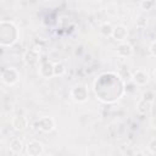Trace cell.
<instances>
[{"mask_svg": "<svg viewBox=\"0 0 156 156\" xmlns=\"http://www.w3.org/2000/svg\"><path fill=\"white\" fill-rule=\"evenodd\" d=\"M69 96L74 102L84 104L88 101V98H89L88 88L84 84H76L72 87V89L69 91Z\"/></svg>", "mask_w": 156, "mask_h": 156, "instance_id": "6da1fadb", "label": "cell"}, {"mask_svg": "<svg viewBox=\"0 0 156 156\" xmlns=\"http://www.w3.org/2000/svg\"><path fill=\"white\" fill-rule=\"evenodd\" d=\"M1 82L9 87L16 85L20 82V72L15 67H6L1 71Z\"/></svg>", "mask_w": 156, "mask_h": 156, "instance_id": "7a4b0ae2", "label": "cell"}, {"mask_svg": "<svg viewBox=\"0 0 156 156\" xmlns=\"http://www.w3.org/2000/svg\"><path fill=\"white\" fill-rule=\"evenodd\" d=\"M56 127V122L52 117H49V116H44V117H40L38 121H35L34 123V128L43 132V133H51Z\"/></svg>", "mask_w": 156, "mask_h": 156, "instance_id": "3957f363", "label": "cell"}, {"mask_svg": "<svg viewBox=\"0 0 156 156\" xmlns=\"http://www.w3.org/2000/svg\"><path fill=\"white\" fill-rule=\"evenodd\" d=\"M115 41H118V43H122V41H126V39L128 38V28L124 26V24H117L113 27V30H112V37H111Z\"/></svg>", "mask_w": 156, "mask_h": 156, "instance_id": "277c9868", "label": "cell"}, {"mask_svg": "<svg viewBox=\"0 0 156 156\" xmlns=\"http://www.w3.org/2000/svg\"><path fill=\"white\" fill-rule=\"evenodd\" d=\"M26 152L29 156H40L44 154V146L40 141L32 140L26 145Z\"/></svg>", "mask_w": 156, "mask_h": 156, "instance_id": "5b68a950", "label": "cell"}, {"mask_svg": "<svg viewBox=\"0 0 156 156\" xmlns=\"http://www.w3.org/2000/svg\"><path fill=\"white\" fill-rule=\"evenodd\" d=\"M39 57H40L39 51H37L35 49H29L23 54V62L27 66L33 67L39 62Z\"/></svg>", "mask_w": 156, "mask_h": 156, "instance_id": "8992f818", "label": "cell"}, {"mask_svg": "<svg viewBox=\"0 0 156 156\" xmlns=\"http://www.w3.org/2000/svg\"><path fill=\"white\" fill-rule=\"evenodd\" d=\"M147 80H149V76L144 69H136L132 73V82L135 85L143 87L147 83Z\"/></svg>", "mask_w": 156, "mask_h": 156, "instance_id": "52a82bcc", "label": "cell"}, {"mask_svg": "<svg viewBox=\"0 0 156 156\" xmlns=\"http://www.w3.org/2000/svg\"><path fill=\"white\" fill-rule=\"evenodd\" d=\"M39 76L45 79L54 77V63L50 61L41 62L39 66Z\"/></svg>", "mask_w": 156, "mask_h": 156, "instance_id": "ba28073f", "label": "cell"}, {"mask_svg": "<svg viewBox=\"0 0 156 156\" xmlns=\"http://www.w3.org/2000/svg\"><path fill=\"white\" fill-rule=\"evenodd\" d=\"M132 54H133V48H132V45L129 43L122 41V43H119L117 45V55L119 57H124L126 58V57L132 56Z\"/></svg>", "mask_w": 156, "mask_h": 156, "instance_id": "9c48e42d", "label": "cell"}, {"mask_svg": "<svg viewBox=\"0 0 156 156\" xmlns=\"http://www.w3.org/2000/svg\"><path fill=\"white\" fill-rule=\"evenodd\" d=\"M11 126L15 130H24L28 126V119L24 117V116H15L12 118V122H11Z\"/></svg>", "mask_w": 156, "mask_h": 156, "instance_id": "30bf717a", "label": "cell"}, {"mask_svg": "<svg viewBox=\"0 0 156 156\" xmlns=\"http://www.w3.org/2000/svg\"><path fill=\"white\" fill-rule=\"evenodd\" d=\"M112 30H113V26L110 22H104L100 24L99 27V33L101 37L104 38H110L112 37Z\"/></svg>", "mask_w": 156, "mask_h": 156, "instance_id": "8fae6325", "label": "cell"}, {"mask_svg": "<svg viewBox=\"0 0 156 156\" xmlns=\"http://www.w3.org/2000/svg\"><path fill=\"white\" fill-rule=\"evenodd\" d=\"M23 141L20 140V139H12L10 141V151L15 155H20L22 151H23Z\"/></svg>", "mask_w": 156, "mask_h": 156, "instance_id": "7c38bea8", "label": "cell"}, {"mask_svg": "<svg viewBox=\"0 0 156 156\" xmlns=\"http://www.w3.org/2000/svg\"><path fill=\"white\" fill-rule=\"evenodd\" d=\"M150 108H151V102H149V101H146V100H144V99H141V100L136 104V110H138V112L141 113V115L149 113Z\"/></svg>", "mask_w": 156, "mask_h": 156, "instance_id": "4fadbf2b", "label": "cell"}, {"mask_svg": "<svg viewBox=\"0 0 156 156\" xmlns=\"http://www.w3.org/2000/svg\"><path fill=\"white\" fill-rule=\"evenodd\" d=\"M66 73V66L62 62H55L54 63V76L55 77H61Z\"/></svg>", "mask_w": 156, "mask_h": 156, "instance_id": "5bb4252c", "label": "cell"}, {"mask_svg": "<svg viewBox=\"0 0 156 156\" xmlns=\"http://www.w3.org/2000/svg\"><path fill=\"white\" fill-rule=\"evenodd\" d=\"M140 7L144 11H150L155 7V1L154 0H144L140 2Z\"/></svg>", "mask_w": 156, "mask_h": 156, "instance_id": "9a60e30c", "label": "cell"}, {"mask_svg": "<svg viewBox=\"0 0 156 156\" xmlns=\"http://www.w3.org/2000/svg\"><path fill=\"white\" fill-rule=\"evenodd\" d=\"M135 23H136V27H138V28L143 29V28H145V27L147 26V20H146V17H145V16L140 15V16H138V17H136Z\"/></svg>", "mask_w": 156, "mask_h": 156, "instance_id": "2e32d148", "label": "cell"}, {"mask_svg": "<svg viewBox=\"0 0 156 156\" xmlns=\"http://www.w3.org/2000/svg\"><path fill=\"white\" fill-rule=\"evenodd\" d=\"M141 99H144V100H146V101H149V102L152 104L155 101V93L152 90H146V91L143 93Z\"/></svg>", "mask_w": 156, "mask_h": 156, "instance_id": "e0dca14e", "label": "cell"}, {"mask_svg": "<svg viewBox=\"0 0 156 156\" xmlns=\"http://www.w3.org/2000/svg\"><path fill=\"white\" fill-rule=\"evenodd\" d=\"M147 147H149V151H150V154H152V155H156V138H154V139H151V140L149 141V145H147Z\"/></svg>", "mask_w": 156, "mask_h": 156, "instance_id": "ac0fdd59", "label": "cell"}, {"mask_svg": "<svg viewBox=\"0 0 156 156\" xmlns=\"http://www.w3.org/2000/svg\"><path fill=\"white\" fill-rule=\"evenodd\" d=\"M149 50H150V54H151L154 57H156V40L151 43V45H150Z\"/></svg>", "mask_w": 156, "mask_h": 156, "instance_id": "d6986e66", "label": "cell"}, {"mask_svg": "<svg viewBox=\"0 0 156 156\" xmlns=\"http://www.w3.org/2000/svg\"><path fill=\"white\" fill-rule=\"evenodd\" d=\"M154 77H155V79H156V69L154 71Z\"/></svg>", "mask_w": 156, "mask_h": 156, "instance_id": "ffe728a7", "label": "cell"}]
</instances>
